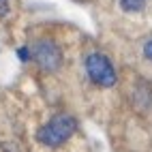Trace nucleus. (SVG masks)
Listing matches in <instances>:
<instances>
[{"label": "nucleus", "mask_w": 152, "mask_h": 152, "mask_svg": "<svg viewBox=\"0 0 152 152\" xmlns=\"http://www.w3.org/2000/svg\"><path fill=\"white\" fill-rule=\"evenodd\" d=\"M77 131V120L71 114H56L37 131V139L47 148H58Z\"/></svg>", "instance_id": "f257e3e1"}, {"label": "nucleus", "mask_w": 152, "mask_h": 152, "mask_svg": "<svg viewBox=\"0 0 152 152\" xmlns=\"http://www.w3.org/2000/svg\"><path fill=\"white\" fill-rule=\"evenodd\" d=\"M86 73L90 77V82L101 88H111L118 82V73H116L114 64L109 62L107 56L99 54V52L90 54L86 58Z\"/></svg>", "instance_id": "f03ea898"}, {"label": "nucleus", "mask_w": 152, "mask_h": 152, "mask_svg": "<svg viewBox=\"0 0 152 152\" xmlns=\"http://www.w3.org/2000/svg\"><path fill=\"white\" fill-rule=\"evenodd\" d=\"M30 56H32V60L43 71H47V73L56 71L60 66V62H62V49H60L58 43L52 41V39H41V41H37L32 45V49H30Z\"/></svg>", "instance_id": "7ed1b4c3"}, {"label": "nucleus", "mask_w": 152, "mask_h": 152, "mask_svg": "<svg viewBox=\"0 0 152 152\" xmlns=\"http://www.w3.org/2000/svg\"><path fill=\"white\" fill-rule=\"evenodd\" d=\"M144 2L146 0H120V7H122L124 11H129V13H137V11L144 9Z\"/></svg>", "instance_id": "20e7f679"}, {"label": "nucleus", "mask_w": 152, "mask_h": 152, "mask_svg": "<svg viewBox=\"0 0 152 152\" xmlns=\"http://www.w3.org/2000/svg\"><path fill=\"white\" fill-rule=\"evenodd\" d=\"M17 56H19V60H22V62H26V60L32 58V56H30V49H28V47H19V49H17Z\"/></svg>", "instance_id": "39448f33"}, {"label": "nucleus", "mask_w": 152, "mask_h": 152, "mask_svg": "<svg viewBox=\"0 0 152 152\" xmlns=\"http://www.w3.org/2000/svg\"><path fill=\"white\" fill-rule=\"evenodd\" d=\"M144 56L152 62V39H148V41L144 43Z\"/></svg>", "instance_id": "423d86ee"}, {"label": "nucleus", "mask_w": 152, "mask_h": 152, "mask_svg": "<svg viewBox=\"0 0 152 152\" xmlns=\"http://www.w3.org/2000/svg\"><path fill=\"white\" fill-rule=\"evenodd\" d=\"M9 13V0H0V17H4Z\"/></svg>", "instance_id": "0eeeda50"}]
</instances>
